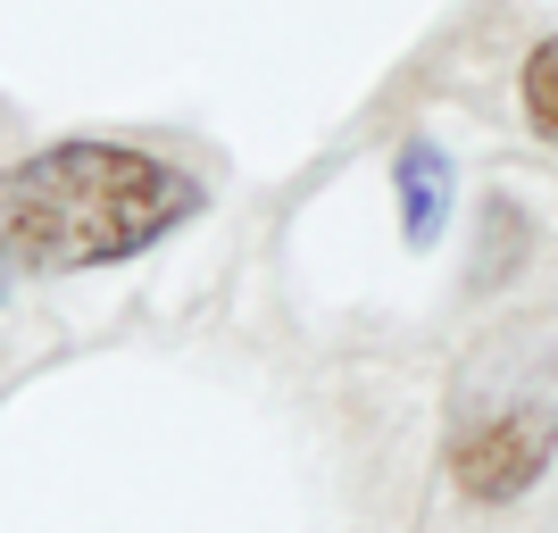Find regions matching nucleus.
<instances>
[{
  "label": "nucleus",
  "mask_w": 558,
  "mask_h": 533,
  "mask_svg": "<svg viewBox=\"0 0 558 533\" xmlns=\"http://www.w3.org/2000/svg\"><path fill=\"white\" fill-rule=\"evenodd\" d=\"M209 209L201 175L142 142L68 134L0 167V276H93L159 251Z\"/></svg>",
  "instance_id": "nucleus-1"
},
{
  "label": "nucleus",
  "mask_w": 558,
  "mask_h": 533,
  "mask_svg": "<svg viewBox=\"0 0 558 533\" xmlns=\"http://www.w3.org/2000/svg\"><path fill=\"white\" fill-rule=\"evenodd\" d=\"M0 301H9V276H0Z\"/></svg>",
  "instance_id": "nucleus-5"
},
{
  "label": "nucleus",
  "mask_w": 558,
  "mask_h": 533,
  "mask_svg": "<svg viewBox=\"0 0 558 533\" xmlns=\"http://www.w3.org/2000/svg\"><path fill=\"white\" fill-rule=\"evenodd\" d=\"M392 201H400V242L434 251L450 233V201H459V167L442 142H400L392 150Z\"/></svg>",
  "instance_id": "nucleus-3"
},
{
  "label": "nucleus",
  "mask_w": 558,
  "mask_h": 533,
  "mask_svg": "<svg viewBox=\"0 0 558 533\" xmlns=\"http://www.w3.org/2000/svg\"><path fill=\"white\" fill-rule=\"evenodd\" d=\"M558 459V342L500 334L450 375L442 409V467L450 492L475 509H509Z\"/></svg>",
  "instance_id": "nucleus-2"
},
{
  "label": "nucleus",
  "mask_w": 558,
  "mask_h": 533,
  "mask_svg": "<svg viewBox=\"0 0 558 533\" xmlns=\"http://www.w3.org/2000/svg\"><path fill=\"white\" fill-rule=\"evenodd\" d=\"M517 100H525V125L542 142H558V34L525 50V75H517Z\"/></svg>",
  "instance_id": "nucleus-4"
}]
</instances>
